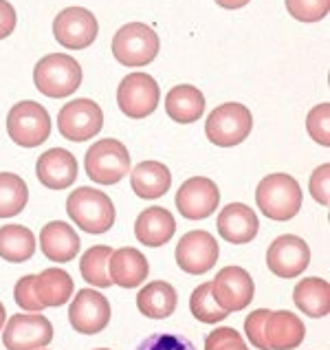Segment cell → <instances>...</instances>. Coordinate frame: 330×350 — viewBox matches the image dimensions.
<instances>
[{
  "label": "cell",
  "mask_w": 330,
  "mask_h": 350,
  "mask_svg": "<svg viewBox=\"0 0 330 350\" xmlns=\"http://www.w3.org/2000/svg\"><path fill=\"white\" fill-rule=\"evenodd\" d=\"M245 335L258 350H295L304 342V322L291 311L258 308L245 319Z\"/></svg>",
  "instance_id": "cell-1"
},
{
  "label": "cell",
  "mask_w": 330,
  "mask_h": 350,
  "mask_svg": "<svg viewBox=\"0 0 330 350\" xmlns=\"http://www.w3.org/2000/svg\"><path fill=\"white\" fill-rule=\"evenodd\" d=\"M256 205L271 221H291L302 209V187L288 174H269L256 189Z\"/></svg>",
  "instance_id": "cell-2"
},
{
  "label": "cell",
  "mask_w": 330,
  "mask_h": 350,
  "mask_svg": "<svg viewBox=\"0 0 330 350\" xmlns=\"http://www.w3.org/2000/svg\"><path fill=\"white\" fill-rule=\"evenodd\" d=\"M33 82L38 91L46 97H68L82 84V66L66 53L44 55L33 68Z\"/></svg>",
  "instance_id": "cell-3"
},
{
  "label": "cell",
  "mask_w": 330,
  "mask_h": 350,
  "mask_svg": "<svg viewBox=\"0 0 330 350\" xmlns=\"http://www.w3.org/2000/svg\"><path fill=\"white\" fill-rule=\"evenodd\" d=\"M66 214L88 234H104L115 225V205L110 196L93 187H77L66 198Z\"/></svg>",
  "instance_id": "cell-4"
},
{
  "label": "cell",
  "mask_w": 330,
  "mask_h": 350,
  "mask_svg": "<svg viewBox=\"0 0 330 350\" xmlns=\"http://www.w3.org/2000/svg\"><path fill=\"white\" fill-rule=\"evenodd\" d=\"M159 36L154 33L152 27L143 23H128L124 25L113 38V55L119 64L137 68L154 62L159 55Z\"/></svg>",
  "instance_id": "cell-5"
},
{
  "label": "cell",
  "mask_w": 330,
  "mask_h": 350,
  "mask_svg": "<svg viewBox=\"0 0 330 350\" xmlns=\"http://www.w3.org/2000/svg\"><path fill=\"white\" fill-rule=\"evenodd\" d=\"M251 128H253L251 111L243 104L227 102L209 113L205 122V135L214 146L234 148L251 135Z\"/></svg>",
  "instance_id": "cell-6"
},
{
  "label": "cell",
  "mask_w": 330,
  "mask_h": 350,
  "mask_svg": "<svg viewBox=\"0 0 330 350\" xmlns=\"http://www.w3.org/2000/svg\"><path fill=\"white\" fill-rule=\"evenodd\" d=\"M7 133L14 144L23 148H38L51 135V117L38 102H18L7 115Z\"/></svg>",
  "instance_id": "cell-7"
},
{
  "label": "cell",
  "mask_w": 330,
  "mask_h": 350,
  "mask_svg": "<svg viewBox=\"0 0 330 350\" xmlns=\"http://www.w3.org/2000/svg\"><path fill=\"white\" fill-rule=\"evenodd\" d=\"M86 174L99 185H115L128 176L130 154L128 148L117 139H102L86 150Z\"/></svg>",
  "instance_id": "cell-8"
},
{
  "label": "cell",
  "mask_w": 330,
  "mask_h": 350,
  "mask_svg": "<svg viewBox=\"0 0 330 350\" xmlns=\"http://www.w3.org/2000/svg\"><path fill=\"white\" fill-rule=\"evenodd\" d=\"M104 113L93 99H73L64 104L57 113V130L59 135L73 144L91 142L102 130Z\"/></svg>",
  "instance_id": "cell-9"
},
{
  "label": "cell",
  "mask_w": 330,
  "mask_h": 350,
  "mask_svg": "<svg viewBox=\"0 0 330 350\" xmlns=\"http://www.w3.org/2000/svg\"><path fill=\"white\" fill-rule=\"evenodd\" d=\"M161 99V91L152 75L130 73L117 88V106L130 119H143L152 115Z\"/></svg>",
  "instance_id": "cell-10"
},
{
  "label": "cell",
  "mask_w": 330,
  "mask_h": 350,
  "mask_svg": "<svg viewBox=\"0 0 330 350\" xmlns=\"http://www.w3.org/2000/svg\"><path fill=\"white\" fill-rule=\"evenodd\" d=\"M266 265L269 271L275 273L277 278L293 280L306 271V267L311 265V247L306 245L304 238L284 234L277 236L266 252Z\"/></svg>",
  "instance_id": "cell-11"
},
{
  "label": "cell",
  "mask_w": 330,
  "mask_h": 350,
  "mask_svg": "<svg viewBox=\"0 0 330 350\" xmlns=\"http://www.w3.org/2000/svg\"><path fill=\"white\" fill-rule=\"evenodd\" d=\"M3 342L7 350H40L53 342V324L40 313L12 315L5 326Z\"/></svg>",
  "instance_id": "cell-12"
},
{
  "label": "cell",
  "mask_w": 330,
  "mask_h": 350,
  "mask_svg": "<svg viewBox=\"0 0 330 350\" xmlns=\"http://www.w3.org/2000/svg\"><path fill=\"white\" fill-rule=\"evenodd\" d=\"M99 25L93 12L84 7H68L59 12L53 20V36L64 49L71 51H82L88 49L97 38Z\"/></svg>",
  "instance_id": "cell-13"
},
{
  "label": "cell",
  "mask_w": 330,
  "mask_h": 350,
  "mask_svg": "<svg viewBox=\"0 0 330 350\" xmlns=\"http://www.w3.org/2000/svg\"><path fill=\"white\" fill-rule=\"evenodd\" d=\"M218 243L216 238L203 232V229H194L181 236L176 245V265L183 269L185 273L192 275H203L209 269H214L218 260Z\"/></svg>",
  "instance_id": "cell-14"
},
{
  "label": "cell",
  "mask_w": 330,
  "mask_h": 350,
  "mask_svg": "<svg viewBox=\"0 0 330 350\" xmlns=\"http://www.w3.org/2000/svg\"><path fill=\"white\" fill-rule=\"evenodd\" d=\"M68 322L79 335H97L110 322V302L95 288H82L68 308Z\"/></svg>",
  "instance_id": "cell-15"
},
{
  "label": "cell",
  "mask_w": 330,
  "mask_h": 350,
  "mask_svg": "<svg viewBox=\"0 0 330 350\" xmlns=\"http://www.w3.org/2000/svg\"><path fill=\"white\" fill-rule=\"evenodd\" d=\"M212 293L216 302L225 308L227 313L243 311L251 304L256 286L253 280L243 267H225L212 280Z\"/></svg>",
  "instance_id": "cell-16"
},
{
  "label": "cell",
  "mask_w": 330,
  "mask_h": 350,
  "mask_svg": "<svg viewBox=\"0 0 330 350\" xmlns=\"http://www.w3.org/2000/svg\"><path fill=\"white\" fill-rule=\"evenodd\" d=\"M220 203L218 185L212 178L205 176H192L178 187L176 192V207L181 216L189 221H203V218L212 216Z\"/></svg>",
  "instance_id": "cell-17"
},
{
  "label": "cell",
  "mask_w": 330,
  "mask_h": 350,
  "mask_svg": "<svg viewBox=\"0 0 330 350\" xmlns=\"http://www.w3.org/2000/svg\"><path fill=\"white\" fill-rule=\"evenodd\" d=\"M38 181L49 189H66L77 178V159L64 148H53L38 159Z\"/></svg>",
  "instance_id": "cell-18"
},
{
  "label": "cell",
  "mask_w": 330,
  "mask_h": 350,
  "mask_svg": "<svg viewBox=\"0 0 330 350\" xmlns=\"http://www.w3.org/2000/svg\"><path fill=\"white\" fill-rule=\"evenodd\" d=\"M260 221L245 203H232L218 214V234L232 245H247L258 236Z\"/></svg>",
  "instance_id": "cell-19"
},
{
  "label": "cell",
  "mask_w": 330,
  "mask_h": 350,
  "mask_svg": "<svg viewBox=\"0 0 330 350\" xmlns=\"http://www.w3.org/2000/svg\"><path fill=\"white\" fill-rule=\"evenodd\" d=\"M150 273V265L146 256L135 247H124L113 252L108 260V275L113 280V284H119L124 288H135L141 282H146V278Z\"/></svg>",
  "instance_id": "cell-20"
},
{
  "label": "cell",
  "mask_w": 330,
  "mask_h": 350,
  "mask_svg": "<svg viewBox=\"0 0 330 350\" xmlns=\"http://www.w3.org/2000/svg\"><path fill=\"white\" fill-rule=\"evenodd\" d=\"M40 249H42V254L51 262L57 265L71 262L79 254V236L75 234V229L71 225H66L62 221H53L44 225V229L40 232Z\"/></svg>",
  "instance_id": "cell-21"
},
{
  "label": "cell",
  "mask_w": 330,
  "mask_h": 350,
  "mask_svg": "<svg viewBox=\"0 0 330 350\" xmlns=\"http://www.w3.org/2000/svg\"><path fill=\"white\" fill-rule=\"evenodd\" d=\"M176 232L174 216L165 207H148L135 223V236L146 247H163Z\"/></svg>",
  "instance_id": "cell-22"
},
{
  "label": "cell",
  "mask_w": 330,
  "mask_h": 350,
  "mask_svg": "<svg viewBox=\"0 0 330 350\" xmlns=\"http://www.w3.org/2000/svg\"><path fill=\"white\" fill-rule=\"evenodd\" d=\"M176 302H178L176 288L169 282H163V280H156V282L146 284L137 295L139 313L150 317V319L172 317V313L176 311Z\"/></svg>",
  "instance_id": "cell-23"
},
{
  "label": "cell",
  "mask_w": 330,
  "mask_h": 350,
  "mask_svg": "<svg viewBox=\"0 0 330 350\" xmlns=\"http://www.w3.org/2000/svg\"><path fill=\"white\" fill-rule=\"evenodd\" d=\"M165 113L176 124H194L205 113V95L196 86H174L165 97Z\"/></svg>",
  "instance_id": "cell-24"
},
{
  "label": "cell",
  "mask_w": 330,
  "mask_h": 350,
  "mask_svg": "<svg viewBox=\"0 0 330 350\" xmlns=\"http://www.w3.org/2000/svg\"><path fill=\"white\" fill-rule=\"evenodd\" d=\"M33 291L38 302L44 308H55L66 304L73 295V278L64 269H44L42 273L36 275Z\"/></svg>",
  "instance_id": "cell-25"
},
{
  "label": "cell",
  "mask_w": 330,
  "mask_h": 350,
  "mask_svg": "<svg viewBox=\"0 0 330 350\" xmlns=\"http://www.w3.org/2000/svg\"><path fill=\"white\" fill-rule=\"evenodd\" d=\"M293 302L308 317H326L330 313V284L322 278H304L293 288Z\"/></svg>",
  "instance_id": "cell-26"
},
{
  "label": "cell",
  "mask_w": 330,
  "mask_h": 350,
  "mask_svg": "<svg viewBox=\"0 0 330 350\" xmlns=\"http://www.w3.org/2000/svg\"><path fill=\"white\" fill-rule=\"evenodd\" d=\"M130 185H133L135 194L139 198H159L167 192L169 185H172V174H169L167 165L163 163L143 161L133 170Z\"/></svg>",
  "instance_id": "cell-27"
},
{
  "label": "cell",
  "mask_w": 330,
  "mask_h": 350,
  "mask_svg": "<svg viewBox=\"0 0 330 350\" xmlns=\"http://www.w3.org/2000/svg\"><path fill=\"white\" fill-rule=\"evenodd\" d=\"M36 254V236L23 225L0 227V258L7 262H27Z\"/></svg>",
  "instance_id": "cell-28"
},
{
  "label": "cell",
  "mask_w": 330,
  "mask_h": 350,
  "mask_svg": "<svg viewBox=\"0 0 330 350\" xmlns=\"http://www.w3.org/2000/svg\"><path fill=\"white\" fill-rule=\"evenodd\" d=\"M113 256V249L108 245H97L91 247L79 260V273L88 284L97 288H108L113 284V280L108 275V260Z\"/></svg>",
  "instance_id": "cell-29"
},
{
  "label": "cell",
  "mask_w": 330,
  "mask_h": 350,
  "mask_svg": "<svg viewBox=\"0 0 330 350\" xmlns=\"http://www.w3.org/2000/svg\"><path fill=\"white\" fill-rule=\"evenodd\" d=\"M29 187L23 176L0 172V218H12L27 207Z\"/></svg>",
  "instance_id": "cell-30"
},
{
  "label": "cell",
  "mask_w": 330,
  "mask_h": 350,
  "mask_svg": "<svg viewBox=\"0 0 330 350\" xmlns=\"http://www.w3.org/2000/svg\"><path fill=\"white\" fill-rule=\"evenodd\" d=\"M189 311H192V315L203 324L223 322V319L229 315L225 308L216 302V297L212 293V282H205L194 288L192 297H189Z\"/></svg>",
  "instance_id": "cell-31"
},
{
  "label": "cell",
  "mask_w": 330,
  "mask_h": 350,
  "mask_svg": "<svg viewBox=\"0 0 330 350\" xmlns=\"http://www.w3.org/2000/svg\"><path fill=\"white\" fill-rule=\"evenodd\" d=\"M286 12L299 23H319L330 12V0H284Z\"/></svg>",
  "instance_id": "cell-32"
},
{
  "label": "cell",
  "mask_w": 330,
  "mask_h": 350,
  "mask_svg": "<svg viewBox=\"0 0 330 350\" xmlns=\"http://www.w3.org/2000/svg\"><path fill=\"white\" fill-rule=\"evenodd\" d=\"M330 106L328 104H319L315 106L311 113L306 117V130L308 135L313 137V142H317L319 146L328 148L330 146Z\"/></svg>",
  "instance_id": "cell-33"
},
{
  "label": "cell",
  "mask_w": 330,
  "mask_h": 350,
  "mask_svg": "<svg viewBox=\"0 0 330 350\" xmlns=\"http://www.w3.org/2000/svg\"><path fill=\"white\" fill-rule=\"evenodd\" d=\"M205 350H249L236 328L220 326L205 337Z\"/></svg>",
  "instance_id": "cell-34"
},
{
  "label": "cell",
  "mask_w": 330,
  "mask_h": 350,
  "mask_svg": "<svg viewBox=\"0 0 330 350\" xmlns=\"http://www.w3.org/2000/svg\"><path fill=\"white\" fill-rule=\"evenodd\" d=\"M137 350H196V346L183 335L174 333H154L141 339Z\"/></svg>",
  "instance_id": "cell-35"
},
{
  "label": "cell",
  "mask_w": 330,
  "mask_h": 350,
  "mask_svg": "<svg viewBox=\"0 0 330 350\" xmlns=\"http://www.w3.org/2000/svg\"><path fill=\"white\" fill-rule=\"evenodd\" d=\"M33 282H36V275H25L18 280V284L14 288V297H16V304L25 311H31V313H40L44 311V306L38 302L36 291H33Z\"/></svg>",
  "instance_id": "cell-36"
},
{
  "label": "cell",
  "mask_w": 330,
  "mask_h": 350,
  "mask_svg": "<svg viewBox=\"0 0 330 350\" xmlns=\"http://www.w3.org/2000/svg\"><path fill=\"white\" fill-rule=\"evenodd\" d=\"M330 165L328 163H324V165H319L315 172H313V176H311V183H308V189H311V194H313V198L317 203H322L324 207H328V203H330Z\"/></svg>",
  "instance_id": "cell-37"
},
{
  "label": "cell",
  "mask_w": 330,
  "mask_h": 350,
  "mask_svg": "<svg viewBox=\"0 0 330 350\" xmlns=\"http://www.w3.org/2000/svg\"><path fill=\"white\" fill-rule=\"evenodd\" d=\"M18 23V16H16V9L12 3L7 0H0V40H5L14 33Z\"/></svg>",
  "instance_id": "cell-38"
},
{
  "label": "cell",
  "mask_w": 330,
  "mask_h": 350,
  "mask_svg": "<svg viewBox=\"0 0 330 350\" xmlns=\"http://www.w3.org/2000/svg\"><path fill=\"white\" fill-rule=\"evenodd\" d=\"M249 3H251V0H216V5H220L223 9H240Z\"/></svg>",
  "instance_id": "cell-39"
},
{
  "label": "cell",
  "mask_w": 330,
  "mask_h": 350,
  "mask_svg": "<svg viewBox=\"0 0 330 350\" xmlns=\"http://www.w3.org/2000/svg\"><path fill=\"white\" fill-rule=\"evenodd\" d=\"M5 326V304L0 302V328Z\"/></svg>",
  "instance_id": "cell-40"
},
{
  "label": "cell",
  "mask_w": 330,
  "mask_h": 350,
  "mask_svg": "<svg viewBox=\"0 0 330 350\" xmlns=\"http://www.w3.org/2000/svg\"><path fill=\"white\" fill-rule=\"evenodd\" d=\"M97 350H108V348H97Z\"/></svg>",
  "instance_id": "cell-41"
},
{
  "label": "cell",
  "mask_w": 330,
  "mask_h": 350,
  "mask_svg": "<svg viewBox=\"0 0 330 350\" xmlns=\"http://www.w3.org/2000/svg\"><path fill=\"white\" fill-rule=\"evenodd\" d=\"M40 350H42V348H40Z\"/></svg>",
  "instance_id": "cell-42"
}]
</instances>
